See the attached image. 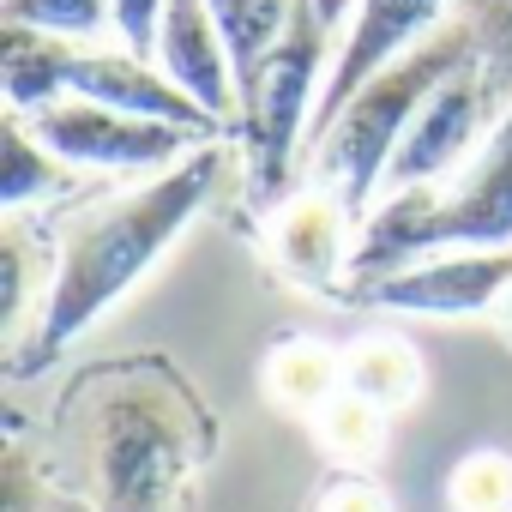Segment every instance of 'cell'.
<instances>
[{
	"instance_id": "obj_6",
	"label": "cell",
	"mask_w": 512,
	"mask_h": 512,
	"mask_svg": "<svg viewBox=\"0 0 512 512\" xmlns=\"http://www.w3.org/2000/svg\"><path fill=\"white\" fill-rule=\"evenodd\" d=\"M31 133L67 163V169H103V175H163L181 157H193L205 139L169 121H145V115H121L85 97H61L43 115H25Z\"/></svg>"
},
{
	"instance_id": "obj_3",
	"label": "cell",
	"mask_w": 512,
	"mask_h": 512,
	"mask_svg": "<svg viewBox=\"0 0 512 512\" xmlns=\"http://www.w3.org/2000/svg\"><path fill=\"white\" fill-rule=\"evenodd\" d=\"M458 247H512V109L458 175L434 187L380 193V205L356 229L350 284L404 272Z\"/></svg>"
},
{
	"instance_id": "obj_21",
	"label": "cell",
	"mask_w": 512,
	"mask_h": 512,
	"mask_svg": "<svg viewBox=\"0 0 512 512\" xmlns=\"http://www.w3.org/2000/svg\"><path fill=\"white\" fill-rule=\"evenodd\" d=\"M446 506L452 512H512V458L494 446L464 452L446 476Z\"/></svg>"
},
{
	"instance_id": "obj_14",
	"label": "cell",
	"mask_w": 512,
	"mask_h": 512,
	"mask_svg": "<svg viewBox=\"0 0 512 512\" xmlns=\"http://www.w3.org/2000/svg\"><path fill=\"white\" fill-rule=\"evenodd\" d=\"M73 55H79V43H61L49 31H25V25H0V85H7V109L13 115H43L49 103H61Z\"/></svg>"
},
{
	"instance_id": "obj_5",
	"label": "cell",
	"mask_w": 512,
	"mask_h": 512,
	"mask_svg": "<svg viewBox=\"0 0 512 512\" xmlns=\"http://www.w3.org/2000/svg\"><path fill=\"white\" fill-rule=\"evenodd\" d=\"M332 25L320 19L314 0H296L290 31L272 43V55L241 79V163H247V199L253 211H278L290 205V175L296 157L308 151L314 109L332 73Z\"/></svg>"
},
{
	"instance_id": "obj_8",
	"label": "cell",
	"mask_w": 512,
	"mask_h": 512,
	"mask_svg": "<svg viewBox=\"0 0 512 512\" xmlns=\"http://www.w3.org/2000/svg\"><path fill=\"white\" fill-rule=\"evenodd\" d=\"M506 109H512V97L482 73V61H470L464 73H452V79L422 103V115L410 121V133H404V145H398V157H392V169H386V193L434 187V181L458 175V169L482 151L476 139H488Z\"/></svg>"
},
{
	"instance_id": "obj_7",
	"label": "cell",
	"mask_w": 512,
	"mask_h": 512,
	"mask_svg": "<svg viewBox=\"0 0 512 512\" xmlns=\"http://www.w3.org/2000/svg\"><path fill=\"white\" fill-rule=\"evenodd\" d=\"M506 290H512V247H458V253L416 260L404 272L350 284L344 308L410 314V320H476V314H494Z\"/></svg>"
},
{
	"instance_id": "obj_15",
	"label": "cell",
	"mask_w": 512,
	"mask_h": 512,
	"mask_svg": "<svg viewBox=\"0 0 512 512\" xmlns=\"http://www.w3.org/2000/svg\"><path fill=\"white\" fill-rule=\"evenodd\" d=\"M422 386H428L422 350H416L410 338H398V332H368V338H356V344L344 350V392L368 398V404L386 410V416L410 410V404L422 398Z\"/></svg>"
},
{
	"instance_id": "obj_16",
	"label": "cell",
	"mask_w": 512,
	"mask_h": 512,
	"mask_svg": "<svg viewBox=\"0 0 512 512\" xmlns=\"http://www.w3.org/2000/svg\"><path fill=\"white\" fill-rule=\"evenodd\" d=\"M67 488L73 482H61V470L49 464V452L13 422L7 446H0V512H91Z\"/></svg>"
},
{
	"instance_id": "obj_12",
	"label": "cell",
	"mask_w": 512,
	"mask_h": 512,
	"mask_svg": "<svg viewBox=\"0 0 512 512\" xmlns=\"http://www.w3.org/2000/svg\"><path fill=\"white\" fill-rule=\"evenodd\" d=\"M157 67L217 121L229 127L241 115V85H235V61L229 43L211 19L205 0H169L163 7V31H157Z\"/></svg>"
},
{
	"instance_id": "obj_4",
	"label": "cell",
	"mask_w": 512,
	"mask_h": 512,
	"mask_svg": "<svg viewBox=\"0 0 512 512\" xmlns=\"http://www.w3.org/2000/svg\"><path fill=\"white\" fill-rule=\"evenodd\" d=\"M470 61H476V31H470V19H446L422 49H410L404 61H392L380 79H368V85L350 97V109L314 139V151H308L314 187L338 193L344 211L362 223V217L380 205L386 169H392V157H398L410 121L422 115V103H428L452 73H464Z\"/></svg>"
},
{
	"instance_id": "obj_24",
	"label": "cell",
	"mask_w": 512,
	"mask_h": 512,
	"mask_svg": "<svg viewBox=\"0 0 512 512\" xmlns=\"http://www.w3.org/2000/svg\"><path fill=\"white\" fill-rule=\"evenodd\" d=\"M163 7L169 0H115V37L127 55H157V31H163Z\"/></svg>"
},
{
	"instance_id": "obj_22",
	"label": "cell",
	"mask_w": 512,
	"mask_h": 512,
	"mask_svg": "<svg viewBox=\"0 0 512 512\" xmlns=\"http://www.w3.org/2000/svg\"><path fill=\"white\" fill-rule=\"evenodd\" d=\"M0 260H7V308H0V320H7V338L19 344V338H25V314H31V235H25L19 223H7ZM31 320H37V314H31Z\"/></svg>"
},
{
	"instance_id": "obj_23",
	"label": "cell",
	"mask_w": 512,
	"mask_h": 512,
	"mask_svg": "<svg viewBox=\"0 0 512 512\" xmlns=\"http://www.w3.org/2000/svg\"><path fill=\"white\" fill-rule=\"evenodd\" d=\"M308 512H398V506H392V494H386L368 470H338V476L314 494Z\"/></svg>"
},
{
	"instance_id": "obj_10",
	"label": "cell",
	"mask_w": 512,
	"mask_h": 512,
	"mask_svg": "<svg viewBox=\"0 0 512 512\" xmlns=\"http://www.w3.org/2000/svg\"><path fill=\"white\" fill-rule=\"evenodd\" d=\"M356 229H362V223L344 211L338 193L308 187V193H296L290 205L272 211V235H266L272 266H278L296 290L344 302V290H350V260H356Z\"/></svg>"
},
{
	"instance_id": "obj_9",
	"label": "cell",
	"mask_w": 512,
	"mask_h": 512,
	"mask_svg": "<svg viewBox=\"0 0 512 512\" xmlns=\"http://www.w3.org/2000/svg\"><path fill=\"white\" fill-rule=\"evenodd\" d=\"M452 19V0H362L338 55H332V73H326V91H320V109H314V133H308V151L314 139L350 109V97L380 79L392 61H404L410 49H422L440 25Z\"/></svg>"
},
{
	"instance_id": "obj_18",
	"label": "cell",
	"mask_w": 512,
	"mask_h": 512,
	"mask_svg": "<svg viewBox=\"0 0 512 512\" xmlns=\"http://www.w3.org/2000/svg\"><path fill=\"white\" fill-rule=\"evenodd\" d=\"M61 181H67V163L31 133L25 115L7 109V121H0V205H7V211H25L31 199L55 193Z\"/></svg>"
},
{
	"instance_id": "obj_17",
	"label": "cell",
	"mask_w": 512,
	"mask_h": 512,
	"mask_svg": "<svg viewBox=\"0 0 512 512\" xmlns=\"http://www.w3.org/2000/svg\"><path fill=\"white\" fill-rule=\"evenodd\" d=\"M386 410H374L368 398H356V392H338L308 428H314V440H320V452L338 464V470H368L374 476V464L386 458Z\"/></svg>"
},
{
	"instance_id": "obj_20",
	"label": "cell",
	"mask_w": 512,
	"mask_h": 512,
	"mask_svg": "<svg viewBox=\"0 0 512 512\" xmlns=\"http://www.w3.org/2000/svg\"><path fill=\"white\" fill-rule=\"evenodd\" d=\"M0 25L49 31L61 43H91L115 25V0H0Z\"/></svg>"
},
{
	"instance_id": "obj_11",
	"label": "cell",
	"mask_w": 512,
	"mask_h": 512,
	"mask_svg": "<svg viewBox=\"0 0 512 512\" xmlns=\"http://www.w3.org/2000/svg\"><path fill=\"white\" fill-rule=\"evenodd\" d=\"M67 97L103 103V109H121V115H145V121H169V127H187L199 139H223V127L163 67H151L127 49H79L73 73H67Z\"/></svg>"
},
{
	"instance_id": "obj_26",
	"label": "cell",
	"mask_w": 512,
	"mask_h": 512,
	"mask_svg": "<svg viewBox=\"0 0 512 512\" xmlns=\"http://www.w3.org/2000/svg\"><path fill=\"white\" fill-rule=\"evenodd\" d=\"M488 320H494V332H500V344H506V350H512V290H506V296H500V308H494V314H488Z\"/></svg>"
},
{
	"instance_id": "obj_19",
	"label": "cell",
	"mask_w": 512,
	"mask_h": 512,
	"mask_svg": "<svg viewBox=\"0 0 512 512\" xmlns=\"http://www.w3.org/2000/svg\"><path fill=\"white\" fill-rule=\"evenodd\" d=\"M223 43H229V61H235V85L272 55V43L290 31V13L296 0H205Z\"/></svg>"
},
{
	"instance_id": "obj_1",
	"label": "cell",
	"mask_w": 512,
	"mask_h": 512,
	"mask_svg": "<svg viewBox=\"0 0 512 512\" xmlns=\"http://www.w3.org/2000/svg\"><path fill=\"white\" fill-rule=\"evenodd\" d=\"M55 428L91 512H187V488L217 446L205 398L163 356L85 368Z\"/></svg>"
},
{
	"instance_id": "obj_2",
	"label": "cell",
	"mask_w": 512,
	"mask_h": 512,
	"mask_svg": "<svg viewBox=\"0 0 512 512\" xmlns=\"http://www.w3.org/2000/svg\"><path fill=\"white\" fill-rule=\"evenodd\" d=\"M229 169V145L205 139L193 157H181L175 169L127 187L121 199L85 211L61 247H55V272L49 290L37 302V320L25 326V338L13 344V380H31L43 368H55L115 302L133 296V284L145 272H157V260L187 235V223L211 205L217 181Z\"/></svg>"
},
{
	"instance_id": "obj_25",
	"label": "cell",
	"mask_w": 512,
	"mask_h": 512,
	"mask_svg": "<svg viewBox=\"0 0 512 512\" xmlns=\"http://www.w3.org/2000/svg\"><path fill=\"white\" fill-rule=\"evenodd\" d=\"M314 7H320V19L338 31V25H350V19H356V7H362V0H314Z\"/></svg>"
},
{
	"instance_id": "obj_13",
	"label": "cell",
	"mask_w": 512,
	"mask_h": 512,
	"mask_svg": "<svg viewBox=\"0 0 512 512\" xmlns=\"http://www.w3.org/2000/svg\"><path fill=\"white\" fill-rule=\"evenodd\" d=\"M260 386L278 416L314 422L344 392V350H332L320 338H278L260 362Z\"/></svg>"
}]
</instances>
